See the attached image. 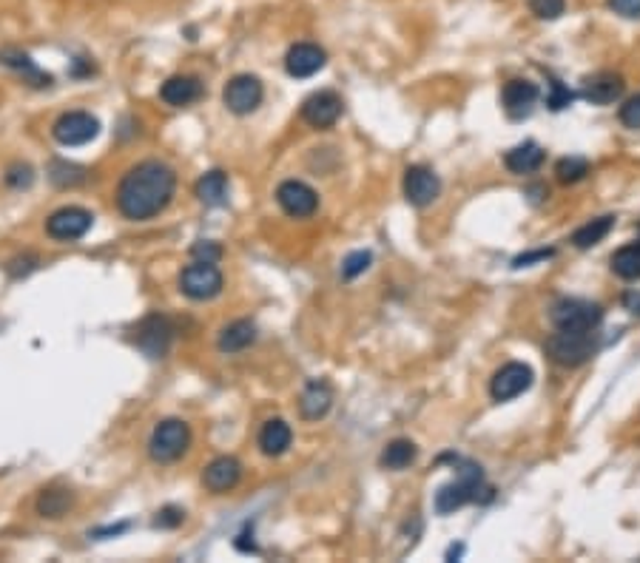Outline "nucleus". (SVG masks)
Here are the masks:
<instances>
[{"label":"nucleus","instance_id":"1","mask_svg":"<svg viewBox=\"0 0 640 563\" xmlns=\"http://www.w3.org/2000/svg\"><path fill=\"white\" fill-rule=\"evenodd\" d=\"M177 191V174L165 163L145 160L128 168L117 188V208L125 220L145 222L162 213Z\"/></svg>","mask_w":640,"mask_h":563},{"label":"nucleus","instance_id":"2","mask_svg":"<svg viewBox=\"0 0 640 563\" xmlns=\"http://www.w3.org/2000/svg\"><path fill=\"white\" fill-rule=\"evenodd\" d=\"M597 353L595 331H558L546 339V356L561 367H581Z\"/></svg>","mask_w":640,"mask_h":563},{"label":"nucleus","instance_id":"3","mask_svg":"<svg viewBox=\"0 0 640 563\" xmlns=\"http://www.w3.org/2000/svg\"><path fill=\"white\" fill-rule=\"evenodd\" d=\"M481 484H484V472L481 467L476 464H464V469L458 472V479L450 481V484H444L438 487L436 492V512L438 515H450L467 504H473L478 501V492H481Z\"/></svg>","mask_w":640,"mask_h":563},{"label":"nucleus","instance_id":"4","mask_svg":"<svg viewBox=\"0 0 640 563\" xmlns=\"http://www.w3.org/2000/svg\"><path fill=\"white\" fill-rule=\"evenodd\" d=\"M549 319L555 331H595L604 319V308L589 299H561L552 305Z\"/></svg>","mask_w":640,"mask_h":563},{"label":"nucleus","instance_id":"5","mask_svg":"<svg viewBox=\"0 0 640 563\" xmlns=\"http://www.w3.org/2000/svg\"><path fill=\"white\" fill-rule=\"evenodd\" d=\"M188 444H191L188 424L180 421V419H165L154 427L152 441H148V452H152L154 461L171 464V461H177L182 456V452L188 449Z\"/></svg>","mask_w":640,"mask_h":563},{"label":"nucleus","instance_id":"6","mask_svg":"<svg viewBox=\"0 0 640 563\" xmlns=\"http://www.w3.org/2000/svg\"><path fill=\"white\" fill-rule=\"evenodd\" d=\"M180 291L194 301H208L213 296H220L222 273L213 262H197L194 259V265H188L180 273Z\"/></svg>","mask_w":640,"mask_h":563},{"label":"nucleus","instance_id":"7","mask_svg":"<svg viewBox=\"0 0 640 563\" xmlns=\"http://www.w3.org/2000/svg\"><path fill=\"white\" fill-rule=\"evenodd\" d=\"M265 97V89H262V83L260 77H253V74H237V77H231L228 85H225V92H222V103L231 114H251L260 108Z\"/></svg>","mask_w":640,"mask_h":563},{"label":"nucleus","instance_id":"8","mask_svg":"<svg viewBox=\"0 0 640 563\" xmlns=\"http://www.w3.org/2000/svg\"><path fill=\"white\" fill-rule=\"evenodd\" d=\"M532 379H536V373H532L529 364L509 361L493 376V381H489V396H493V401H498V404L512 401V399H518L521 393H527V390L532 387Z\"/></svg>","mask_w":640,"mask_h":563},{"label":"nucleus","instance_id":"9","mask_svg":"<svg viewBox=\"0 0 640 563\" xmlns=\"http://www.w3.org/2000/svg\"><path fill=\"white\" fill-rule=\"evenodd\" d=\"M92 225H94V216L89 211L69 205V208H60L49 216L46 233L57 242H74V240H80V236L89 233Z\"/></svg>","mask_w":640,"mask_h":563},{"label":"nucleus","instance_id":"10","mask_svg":"<svg viewBox=\"0 0 640 563\" xmlns=\"http://www.w3.org/2000/svg\"><path fill=\"white\" fill-rule=\"evenodd\" d=\"M52 134L60 145L77 148V145L92 143L100 134V120L92 117L89 112H69L54 123Z\"/></svg>","mask_w":640,"mask_h":563},{"label":"nucleus","instance_id":"11","mask_svg":"<svg viewBox=\"0 0 640 563\" xmlns=\"http://www.w3.org/2000/svg\"><path fill=\"white\" fill-rule=\"evenodd\" d=\"M404 200H408L410 205L416 208H427V205H433L438 200V193H441V183L436 177V171H430L427 165H410L408 171H404Z\"/></svg>","mask_w":640,"mask_h":563},{"label":"nucleus","instance_id":"12","mask_svg":"<svg viewBox=\"0 0 640 563\" xmlns=\"http://www.w3.org/2000/svg\"><path fill=\"white\" fill-rule=\"evenodd\" d=\"M171 339H174V328L171 321L160 313H152L140 321L137 328V348L148 356V359H162L171 348Z\"/></svg>","mask_w":640,"mask_h":563},{"label":"nucleus","instance_id":"13","mask_svg":"<svg viewBox=\"0 0 640 563\" xmlns=\"http://www.w3.org/2000/svg\"><path fill=\"white\" fill-rule=\"evenodd\" d=\"M276 202H280V208L288 216H293V220H308L319 208L316 191L308 183H299V180H285L276 188Z\"/></svg>","mask_w":640,"mask_h":563},{"label":"nucleus","instance_id":"14","mask_svg":"<svg viewBox=\"0 0 640 563\" xmlns=\"http://www.w3.org/2000/svg\"><path fill=\"white\" fill-rule=\"evenodd\" d=\"M325 63H328V54H325V49H319L316 43H296V46H290L285 54V69L296 80L313 77L316 72L325 69Z\"/></svg>","mask_w":640,"mask_h":563},{"label":"nucleus","instance_id":"15","mask_svg":"<svg viewBox=\"0 0 640 563\" xmlns=\"http://www.w3.org/2000/svg\"><path fill=\"white\" fill-rule=\"evenodd\" d=\"M341 117V97L336 92H316L302 103V120L310 128H330Z\"/></svg>","mask_w":640,"mask_h":563},{"label":"nucleus","instance_id":"16","mask_svg":"<svg viewBox=\"0 0 640 563\" xmlns=\"http://www.w3.org/2000/svg\"><path fill=\"white\" fill-rule=\"evenodd\" d=\"M624 89H626V83L621 74H615V72H597L592 77H584L581 83V97L595 103V105H609L615 100H621L624 97Z\"/></svg>","mask_w":640,"mask_h":563},{"label":"nucleus","instance_id":"17","mask_svg":"<svg viewBox=\"0 0 640 563\" xmlns=\"http://www.w3.org/2000/svg\"><path fill=\"white\" fill-rule=\"evenodd\" d=\"M501 103L512 120H524L532 114V108L538 103V85L529 80H509L501 92Z\"/></svg>","mask_w":640,"mask_h":563},{"label":"nucleus","instance_id":"18","mask_svg":"<svg viewBox=\"0 0 640 563\" xmlns=\"http://www.w3.org/2000/svg\"><path fill=\"white\" fill-rule=\"evenodd\" d=\"M333 407V390L325 379H310L299 396V413L305 421H319L330 413Z\"/></svg>","mask_w":640,"mask_h":563},{"label":"nucleus","instance_id":"19","mask_svg":"<svg viewBox=\"0 0 640 563\" xmlns=\"http://www.w3.org/2000/svg\"><path fill=\"white\" fill-rule=\"evenodd\" d=\"M240 479H242V464L237 459H231V456L213 459L202 472V484L211 492H228V489H233L240 484Z\"/></svg>","mask_w":640,"mask_h":563},{"label":"nucleus","instance_id":"20","mask_svg":"<svg viewBox=\"0 0 640 563\" xmlns=\"http://www.w3.org/2000/svg\"><path fill=\"white\" fill-rule=\"evenodd\" d=\"M160 97L162 103L174 105V108H182V105H191L194 100L202 97V85L197 77H188V74H177V77H168L160 89Z\"/></svg>","mask_w":640,"mask_h":563},{"label":"nucleus","instance_id":"21","mask_svg":"<svg viewBox=\"0 0 640 563\" xmlns=\"http://www.w3.org/2000/svg\"><path fill=\"white\" fill-rule=\"evenodd\" d=\"M290 441H293V430H290L288 421H282V419L265 421V427H262V432H260V447H262L265 456H271V459L285 456L288 447H290Z\"/></svg>","mask_w":640,"mask_h":563},{"label":"nucleus","instance_id":"22","mask_svg":"<svg viewBox=\"0 0 640 563\" xmlns=\"http://www.w3.org/2000/svg\"><path fill=\"white\" fill-rule=\"evenodd\" d=\"M253 341H256V324L251 319H237V321H231L228 328H222L217 344L222 353H242Z\"/></svg>","mask_w":640,"mask_h":563},{"label":"nucleus","instance_id":"23","mask_svg":"<svg viewBox=\"0 0 640 563\" xmlns=\"http://www.w3.org/2000/svg\"><path fill=\"white\" fill-rule=\"evenodd\" d=\"M507 168L512 171V174H536V171L544 165V148L538 143H521L509 151V154L504 157Z\"/></svg>","mask_w":640,"mask_h":563},{"label":"nucleus","instance_id":"24","mask_svg":"<svg viewBox=\"0 0 640 563\" xmlns=\"http://www.w3.org/2000/svg\"><path fill=\"white\" fill-rule=\"evenodd\" d=\"M197 200L208 208H222L228 202V177L222 174V171H208V174H202L197 180Z\"/></svg>","mask_w":640,"mask_h":563},{"label":"nucleus","instance_id":"25","mask_svg":"<svg viewBox=\"0 0 640 563\" xmlns=\"http://www.w3.org/2000/svg\"><path fill=\"white\" fill-rule=\"evenodd\" d=\"M74 507V495L72 489H60V487H49L37 495V512L43 518H63Z\"/></svg>","mask_w":640,"mask_h":563},{"label":"nucleus","instance_id":"26","mask_svg":"<svg viewBox=\"0 0 640 563\" xmlns=\"http://www.w3.org/2000/svg\"><path fill=\"white\" fill-rule=\"evenodd\" d=\"M612 228H615V216H597V220H592V222L581 225L578 231L572 233V245H575V248H581V251L595 248L597 242H604V240H606Z\"/></svg>","mask_w":640,"mask_h":563},{"label":"nucleus","instance_id":"27","mask_svg":"<svg viewBox=\"0 0 640 563\" xmlns=\"http://www.w3.org/2000/svg\"><path fill=\"white\" fill-rule=\"evenodd\" d=\"M416 456H418V449H416L413 441L396 439V441H390L388 447H384V452H381L379 461H381L384 469H408V467L416 461Z\"/></svg>","mask_w":640,"mask_h":563},{"label":"nucleus","instance_id":"28","mask_svg":"<svg viewBox=\"0 0 640 563\" xmlns=\"http://www.w3.org/2000/svg\"><path fill=\"white\" fill-rule=\"evenodd\" d=\"M612 271L621 279H640V245H626L612 253Z\"/></svg>","mask_w":640,"mask_h":563},{"label":"nucleus","instance_id":"29","mask_svg":"<svg viewBox=\"0 0 640 563\" xmlns=\"http://www.w3.org/2000/svg\"><path fill=\"white\" fill-rule=\"evenodd\" d=\"M4 63L6 66H12V69H17L20 74H26L34 85H49L52 83V77L49 74H43L34 63H32V57L29 54H20V52H9V54H4Z\"/></svg>","mask_w":640,"mask_h":563},{"label":"nucleus","instance_id":"30","mask_svg":"<svg viewBox=\"0 0 640 563\" xmlns=\"http://www.w3.org/2000/svg\"><path fill=\"white\" fill-rule=\"evenodd\" d=\"M555 174L564 185H572V183H581L586 174H589V163L584 157H564L558 165H555Z\"/></svg>","mask_w":640,"mask_h":563},{"label":"nucleus","instance_id":"31","mask_svg":"<svg viewBox=\"0 0 640 563\" xmlns=\"http://www.w3.org/2000/svg\"><path fill=\"white\" fill-rule=\"evenodd\" d=\"M85 180V168L74 165V163H63V160H54L52 163V183L60 185V188H74Z\"/></svg>","mask_w":640,"mask_h":563},{"label":"nucleus","instance_id":"32","mask_svg":"<svg viewBox=\"0 0 640 563\" xmlns=\"http://www.w3.org/2000/svg\"><path fill=\"white\" fill-rule=\"evenodd\" d=\"M370 262H373V253L370 251H353L345 262H341V279H356V276H361L365 273L368 268H370Z\"/></svg>","mask_w":640,"mask_h":563},{"label":"nucleus","instance_id":"33","mask_svg":"<svg viewBox=\"0 0 640 563\" xmlns=\"http://www.w3.org/2000/svg\"><path fill=\"white\" fill-rule=\"evenodd\" d=\"M529 9L541 20H558L566 9V0H529Z\"/></svg>","mask_w":640,"mask_h":563},{"label":"nucleus","instance_id":"34","mask_svg":"<svg viewBox=\"0 0 640 563\" xmlns=\"http://www.w3.org/2000/svg\"><path fill=\"white\" fill-rule=\"evenodd\" d=\"M191 256H194L197 262H213L217 265L222 259V245L211 242V240H200V242H194V248H191Z\"/></svg>","mask_w":640,"mask_h":563},{"label":"nucleus","instance_id":"35","mask_svg":"<svg viewBox=\"0 0 640 563\" xmlns=\"http://www.w3.org/2000/svg\"><path fill=\"white\" fill-rule=\"evenodd\" d=\"M572 100H575V94L566 89V85L558 83V80H552V94L546 97V105L552 108V112H561V108H566Z\"/></svg>","mask_w":640,"mask_h":563},{"label":"nucleus","instance_id":"36","mask_svg":"<svg viewBox=\"0 0 640 563\" xmlns=\"http://www.w3.org/2000/svg\"><path fill=\"white\" fill-rule=\"evenodd\" d=\"M182 518H185V512H182L180 507H162V509L157 512V518H154V527H160V529H174V527L182 524Z\"/></svg>","mask_w":640,"mask_h":563},{"label":"nucleus","instance_id":"37","mask_svg":"<svg viewBox=\"0 0 640 563\" xmlns=\"http://www.w3.org/2000/svg\"><path fill=\"white\" fill-rule=\"evenodd\" d=\"M621 123L626 125V128H640V94H635V97H629L624 105H621Z\"/></svg>","mask_w":640,"mask_h":563},{"label":"nucleus","instance_id":"38","mask_svg":"<svg viewBox=\"0 0 640 563\" xmlns=\"http://www.w3.org/2000/svg\"><path fill=\"white\" fill-rule=\"evenodd\" d=\"M32 180H34L32 168H29V165H24V163L12 165V168H9V174H6V183H9L12 188H29V185H32Z\"/></svg>","mask_w":640,"mask_h":563},{"label":"nucleus","instance_id":"39","mask_svg":"<svg viewBox=\"0 0 640 563\" xmlns=\"http://www.w3.org/2000/svg\"><path fill=\"white\" fill-rule=\"evenodd\" d=\"M606 6L626 20H640V0H606Z\"/></svg>","mask_w":640,"mask_h":563},{"label":"nucleus","instance_id":"40","mask_svg":"<svg viewBox=\"0 0 640 563\" xmlns=\"http://www.w3.org/2000/svg\"><path fill=\"white\" fill-rule=\"evenodd\" d=\"M555 251H532V253H524V256H518L516 259V268H524V265H529V262H538V259H549Z\"/></svg>","mask_w":640,"mask_h":563},{"label":"nucleus","instance_id":"41","mask_svg":"<svg viewBox=\"0 0 640 563\" xmlns=\"http://www.w3.org/2000/svg\"><path fill=\"white\" fill-rule=\"evenodd\" d=\"M128 529V524H117V527H103V529H94V535L97 538H103V535H120V532H125Z\"/></svg>","mask_w":640,"mask_h":563},{"label":"nucleus","instance_id":"42","mask_svg":"<svg viewBox=\"0 0 640 563\" xmlns=\"http://www.w3.org/2000/svg\"><path fill=\"white\" fill-rule=\"evenodd\" d=\"M626 305H629V311H632V313H637V316H640V296H637V299H635V296H626Z\"/></svg>","mask_w":640,"mask_h":563},{"label":"nucleus","instance_id":"43","mask_svg":"<svg viewBox=\"0 0 640 563\" xmlns=\"http://www.w3.org/2000/svg\"><path fill=\"white\" fill-rule=\"evenodd\" d=\"M461 552H464V547H453L450 552H447V558H450V560H453V558H458Z\"/></svg>","mask_w":640,"mask_h":563},{"label":"nucleus","instance_id":"44","mask_svg":"<svg viewBox=\"0 0 640 563\" xmlns=\"http://www.w3.org/2000/svg\"><path fill=\"white\" fill-rule=\"evenodd\" d=\"M637 245H640V225H637Z\"/></svg>","mask_w":640,"mask_h":563}]
</instances>
